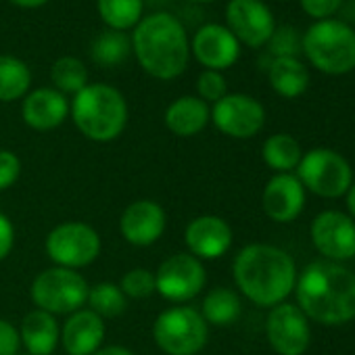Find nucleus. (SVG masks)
<instances>
[{"mask_svg": "<svg viewBox=\"0 0 355 355\" xmlns=\"http://www.w3.org/2000/svg\"><path fill=\"white\" fill-rule=\"evenodd\" d=\"M261 157L263 163L276 173H291L293 169H297L303 150L291 134H274L263 142Z\"/></svg>", "mask_w": 355, "mask_h": 355, "instance_id": "nucleus-26", "label": "nucleus"}, {"mask_svg": "<svg viewBox=\"0 0 355 355\" xmlns=\"http://www.w3.org/2000/svg\"><path fill=\"white\" fill-rule=\"evenodd\" d=\"M121 236L136 247L157 243L165 232V211L159 203L142 199L125 207L119 220Z\"/></svg>", "mask_w": 355, "mask_h": 355, "instance_id": "nucleus-17", "label": "nucleus"}, {"mask_svg": "<svg viewBox=\"0 0 355 355\" xmlns=\"http://www.w3.org/2000/svg\"><path fill=\"white\" fill-rule=\"evenodd\" d=\"M53 88L61 94H78L88 86V69L78 57H61L51 67Z\"/></svg>", "mask_w": 355, "mask_h": 355, "instance_id": "nucleus-29", "label": "nucleus"}, {"mask_svg": "<svg viewBox=\"0 0 355 355\" xmlns=\"http://www.w3.org/2000/svg\"><path fill=\"white\" fill-rule=\"evenodd\" d=\"M268 80L272 90L282 98H297L309 88V69L299 57H280L272 59Z\"/></svg>", "mask_w": 355, "mask_h": 355, "instance_id": "nucleus-23", "label": "nucleus"}, {"mask_svg": "<svg viewBox=\"0 0 355 355\" xmlns=\"http://www.w3.org/2000/svg\"><path fill=\"white\" fill-rule=\"evenodd\" d=\"M76 128L94 142L115 140L128 123V103L109 84H88L69 107Z\"/></svg>", "mask_w": 355, "mask_h": 355, "instance_id": "nucleus-4", "label": "nucleus"}, {"mask_svg": "<svg viewBox=\"0 0 355 355\" xmlns=\"http://www.w3.org/2000/svg\"><path fill=\"white\" fill-rule=\"evenodd\" d=\"M96 11L109 30L128 32L144 17V0H96Z\"/></svg>", "mask_w": 355, "mask_h": 355, "instance_id": "nucleus-25", "label": "nucleus"}, {"mask_svg": "<svg viewBox=\"0 0 355 355\" xmlns=\"http://www.w3.org/2000/svg\"><path fill=\"white\" fill-rule=\"evenodd\" d=\"M32 71L19 57L0 55V103L19 101L30 92Z\"/></svg>", "mask_w": 355, "mask_h": 355, "instance_id": "nucleus-24", "label": "nucleus"}, {"mask_svg": "<svg viewBox=\"0 0 355 355\" xmlns=\"http://www.w3.org/2000/svg\"><path fill=\"white\" fill-rule=\"evenodd\" d=\"M86 303L90 305V311H94L101 318H117L128 307L125 295L113 282H98L92 288H88Z\"/></svg>", "mask_w": 355, "mask_h": 355, "instance_id": "nucleus-30", "label": "nucleus"}, {"mask_svg": "<svg viewBox=\"0 0 355 355\" xmlns=\"http://www.w3.org/2000/svg\"><path fill=\"white\" fill-rule=\"evenodd\" d=\"M19 343L21 338L17 328L7 320H0V355H17Z\"/></svg>", "mask_w": 355, "mask_h": 355, "instance_id": "nucleus-36", "label": "nucleus"}, {"mask_svg": "<svg viewBox=\"0 0 355 355\" xmlns=\"http://www.w3.org/2000/svg\"><path fill=\"white\" fill-rule=\"evenodd\" d=\"M184 241L197 259H218L232 247V228L218 216H201L187 226Z\"/></svg>", "mask_w": 355, "mask_h": 355, "instance_id": "nucleus-18", "label": "nucleus"}, {"mask_svg": "<svg viewBox=\"0 0 355 355\" xmlns=\"http://www.w3.org/2000/svg\"><path fill=\"white\" fill-rule=\"evenodd\" d=\"M297 307L324 326L355 320V274L336 261H313L295 282Z\"/></svg>", "mask_w": 355, "mask_h": 355, "instance_id": "nucleus-1", "label": "nucleus"}, {"mask_svg": "<svg viewBox=\"0 0 355 355\" xmlns=\"http://www.w3.org/2000/svg\"><path fill=\"white\" fill-rule=\"evenodd\" d=\"M13 243H15V228L5 214H0V261L11 253Z\"/></svg>", "mask_w": 355, "mask_h": 355, "instance_id": "nucleus-37", "label": "nucleus"}, {"mask_svg": "<svg viewBox=\"0 0 355 355\" xmlns=\"http://www.w3.org/2000/svg\"><path fill=\"white\" fill-rule=\"evenodd\" d=\"M92 355H134L130 349H125V347H119V345H111V347H101L96 353H92Z\"/></svg>", "mask_w": 355, "mask_h": 355, "instance_id": "nucleus-38", "label": "nucleus"}, {"mask_svg": "<svg viewBox=\"0 0 355 355\" xmlns=\"http://www.w3.org/2000/svg\"><path fill=\"white\" fill-rule=\"evenodd\" d=\"M197 94L201 101L214 103V105L220 98H224L228 94V84H226V78L222 76V71H211V69L201 71L197 78Z\"/></svg>", "mask_w": 355, "mask_h": 355, "instance_id": "nucleus-33", "label": "nucleus"}, {"mask_svg": "<svg viewBox=\"0 0 355 355\" xmlns=\"http://www.w3.org/2000/svg\"><path fill=\"white\" fill-rule=\"evenodd\" d=\"M191 55L211 71L232 67L241 57V42L234 34L220 24H205L191 40Z\"/></svg>", "mask_w": 355, "mask_h": 355, "instance_id": "nucleus-15", "label": "nucleus"}, {"mask_svg": "<svg viewBox=\"0 0 355 355\" xmlns=\"http://www.w3.org/2000/svg\"><path fill=\"white\" fill-rule=\"evenodd\" d=\"M24 121L38 132H49L59 128L69 115L67 96L55 88H36L26 94L21 107Z\"/></svg>", "mask_w": 355, "mask_h": 355, "instance_id": "nucleus-19", "label": "nucleus"}, {"mask_svg": "<svg viewBox=\"0 0 355 355\" xmlns=\"http://www.w3.org/2000/svg\"><path fill=\"white\" fill-rule=\"evenodd\" d=\"M301 38L293 26H276L272 38L268 40V49L274 59L280 57H297L301 53Z\"/></svg>", "mask_w": 355, "mask_h": 355, "instance_id": "nucleus-32", "label": "nucleus"}, {"mask_svg": "<svg viewBox=\"0 0 355 355\" xmlns=\"http://www.w3.org/2000/svg\"><path fill=\"white\" fill-rule=\"evenodd\" d=\"M226 28L241 44L259 49L272 38L276 19L263 0H230L226 7Z\"/></svg>", "mask_w": 355, "mask_h": 355, "instance_id": "nucleus-13", "label": "nucleus"}, {"mask_svg": "<svg viewBox=\"0 0 355 355\" xmlns=\"http://www.w3.org/2000/svg\"><path fill=\"white\" fill-rule=\"evenodd\" d=\"M9 3L19 9H38V7H44L49 0H9Z\"/></svg>", "mask_w": 355, "mask_h": 355, "instance_id": "nucleus-39", "label": "nucleus"}, {"mask_svg": "<svg viewBox=\"0 0 355 355\" xmlns=\"http://www.w3.org/2000/svg\"><path fill=\"white\" fill-rule=\"evenodd\" d=\"M299 3H301V9L305 11V15H309L315 21H322V19L334 17L345 0H299Z\"/></svg>", "mask_w": 355, "mask_h": 355, "instance_id": "nucleus-35", "label": "nucleus"}, {"mask_svg": "<svg viewBox=\"0 0 355 355\" xmlns=\"http://www.w3.org/2000/svg\"><path fill=\"white\" fill-rule=\"evenodd\" d=\"M46 255L59 268H84L101 253V236L96 230L82 222H67L51 230L46 236Z\"/></svg>", "mask_w": 355, "mask_h": 355, "instance_id": "nucleus-9", "label": "nucleus"}, {"mask_svg": "<svg viewBox=\"0 0 355 355\" xmlns=\"http://www.w3.org/2000/svg\"><path fill=\"white\" fill-rule=\"evenodd\" d=\"M132 53L140 67L157 80L180 78L191 61V40L182 21L171 13H150L132 32Z\"/></svg>", "mask_w": 355, "mask_h": 355, "instance_id": "nucleus-2", "label": "nucleus"}, {"mask_svg": "<svg viewBox=\"0 0 355 355\" xmlns=\"http://www.w3.org/2000/svg\"><path fill=\"white\" fill-rule=\"evenodd\" d=\"M189 3H195V5H207V3H214V0H189Z\"/></svg>", "mask_w": 355, "mask_h": 355, "instance_id": "nucleus-41", "label": "nucleus"}, {"mask_svg": "<svg viewBox=\"0 0 355 355\" xmlns=\"http://www.w3.org/2000/svg\"><path fill=\"white\" fill-rule=\"evenodd\" d=\"M88 282L82 274L69 268H51L32 282V301L38 309L51 315H65L82 309L88 301Z\"/></svg>", "mask_w": 355, "mask_h": 355, "instance_id": "nucleus-8", "label": "nucleus"}, {"mask_svg": "<svg viewBox=\"0 0 355 355\" xmlns=\"http://www.w3.org/2000/svg\"><path fill=\"white\" fill-rule=\"evenodd\" d=\"M119 288L125 295V299L128 297L130 299H146L157 291L155 288V274L144 270V268L130 270L128 274H123Z\"/></svg>", "mask_w": 355, "mask_h": 355, "instance_id": "nucleus-31", "label": "nucleus"}, {"mask_svg": "<svg viewBox=\"0 0 355 355\" xmlns=\"http://www.w3.org/2000/svg\"><path fill=\"white\" fill-rule=\"evenodd\" d=\"M211 121L222 134L247 140L261 132L266 123V109L249 94H226L214 105Z\"/></svg>", "mask_w": 355, "mask_h": 355, "instance_id": "nucleus-11", "label": "nucleus"}, {"mask_svg": "<svg viewBox=\"0 0 355 355\" xmlns=\"http://www.w3.org/2000/svg\"><path fill=\"white\" fill-rule=\"evenodd\" d=\"M345 199H347V209H349V216L355 220V182L349 187V191H347Z\"/></svg>", "mask_w": 355, "mask_h": 355, "instance_id": "nucleus-40", "label": "nucleus"}, {"mask_svg": "<svg viewBox=\"0 0 355 355\" xmlns=\"http://www.w3.org/2000/svg\"><path fill=\"white\" fill-rule=\"evenodd\" d=\"M241 293L259 307H276L295 291L297 268L293 257L274 245H247L232 266Z\"/></svg>", "mask_w": 355, "mask_h": 355, "instance_id": "nucleus-3", "label": "nucleus"}, {"mask_svg": "<svg viewBox=\"0 0 355 355\" xmlns=\"http://www.w3.org/2000/svg\"><path fill=\"white\" fill-rule=\"evenodd\" d=\"M295 171L305 191H311L313 195L324 199L345 197L349 187L353 184V171L349 161L332 148L320 146L307 150Z\"/></svg>", "mask_w": 355, "mask_h": 355, "instance_id": "nucleus-7", "label": "nucleus"}, {"mask_svg": "<svg viewBox=\"0 0 355 355\" xmlns=\"http://www.w3.org/2000/svg\"><path fill=\"white\" fill-rule=\"evenodd\" d=\"M261 207L266 216L278 224H288L305 207V189L295 173H276L261 195Z\"/></svg>", "mask_w": 355, "mask_h": 355, "instance_id": "nucleus-16", "label": "nucleus"}, {"mask_svg": "<svg viewBox=\"0 0 355 355\" xmlns=\"http://www.w3.org/2000/svg\"><path fill=\"white\" fill-rule=\"evenodd\" d=\"M21 173V161L11 150H0V191L11 189Z\"/></svg>", "mask_w": 355, "mask_h": 355, "instance_id": "nucleus-34", "label": "nucleus"}, {"mask_svg": "<svg viewBox=\"0 0 355 355\" xmlns=\"http://www.w3.org/2000/svg\"><path fill=\"white\" fill-rule=\"evenodd\" d=\"M153 338L167 355H197L207 343V322L195 307L175 305L159 313Z\"/></svg>", "mask_w": 355, "mask_h": 355, "instance_id": "nucleus-6", "label": "nucleus"}, {"mask_svg": "<svg viewBox=\"0 0 355 355\" xmlns=\"http://www.w3.org/2000/svg\"><path fill=\"white\" fill-rule=\"evenodd\" d=\"M207 324L214 326H230L241 315V299L232 288L218 286L209 291L203 299V313Z\"/></svg>", "mask_w": 355, "mask_h": 355, "instance_id": "nucleus-27", "label": "nucleus"}, {"mask_svg": "<svg viewBox=\"0 0 355 355\" xmlns=\"http://www.w3.org/2000/svg\"><path fill=\"white\" fill-rule=\"evenodd\" d=\"M211 121V109L199 96H180L165 109V125L175 136H197Z\"/></svg>", "mask_w": 355, "mask_h": 355, "instance_id": "nucleus-21", "label": "nucleus"}, {"mask_svg": "<svg viewBox=\"0 0 355 355\" xmlns=\"http://www.w3.org/2000/svg\"><path fill=\"white\" fill-rule=\"evenodd\" d=\"M19 338L30 355H51L61 338L55 315L42 309L30 311L21 322Z\"/></svg>", "mask_w": 355, "mask_h": 355, "instance_id": "nucleus-22", "label": "nucleus"}, {"mask_svg": "<svg viewBox=\"0 0 355 355\" xmlns=\"http://www.w3.org/2000/svg\"><path fill=\"white\" fill-rule=\"evenodd\" d=\"M130 53H132L130 38L125 36V32H115V30H107L98 34L90 51L92 59L103 67L121 65L130 57Z\"/></svg>", "mask_w": 355, "mask_h": 355, "instance_id": "nucleus-28", "label": "nucleus"}, {"mask_svg": "<svg viewBox=\"0 0 355 355\" xmlns=\"http://www.w3.org/2000/svg\"><path fill=\"white\" fill-rule=\"evenodd\" d=\"M301 53L322 73L345 76L355 69V28L340 19H322L307 28Z\"/></svg>", "mask_w": 355, "mask_h": 355, "instance_id": "nucleus-5", "label": "nucleus"}, {"mask_svg": "<svg viewBox=\"0 0 355 355\" xmlns=\"http://www.w3.org/2000/svg\"><path fill=\"white\" fill-rule=\"evenodd\" d=\"M266 334L278 355H303L311 345L307 315L297 303H278L266 320Z\"/></svg>", "mask_w": 355, "mask_h": 355, "instance_id": "nucleus-12", "label": "nucleus"}, {"mask_svg": "<svg viewBox=\"0 0 355 355\" xmlns=\"http://www.w3.org/2000/svg\"><path fill=\"white\" fill-rule=\"evenodd\" d=\"M205 280L207 274L201 259L191 253H175L159 266L155 274V288L167 301L184 303L203 291Z\"/></svg>", "mask_w": 355, "mask_h": 355, "instance_id": "nucleus-10", "label": "nucleus"}, {"mask_svg": "<svg viewBox=\"0 0 355 355\" xmlns=\"http://www.w3.org/2000/svg\"><path fill=\"white\" fill-rule=\"evenodd\" d=\"M105 338V320L90 309L73 311L61 330V343L69 355H92Z\"/></svg>", "mask_w": 355, "mask_h": 355, "instance_id": "nucleus-20", "label": "nucleus"}, {"mask_svg": "<svg viewBox=\"0 0 355 355\" xmlns=\"http://www.w3.org/2000/svg\"><path fill=\"white\" fill-rule=\"evenodd\" d=\"M278 3H284V0H278Z\"/></svg>", "mask_w": 355, "mask_h": 355, "instance_id": "nucleus-42", "label": "nucleus"}, {"mask_svg": "<svg viewBox=\"0 0 355 355\" xmlns=\"http://www.w3.org/2000/svg\"><path fill=\"white\" fill-rule=\"evenodd\" d=\"M311 243L328 261L355 257V220L349 214L326 209L311 222Z\"/></svg>", "mask_w": 355, "mask_h": 355, "instance_id": "nucleus-14", "label": "nucleus"}]
</instances>
